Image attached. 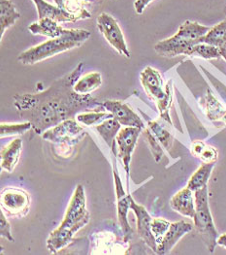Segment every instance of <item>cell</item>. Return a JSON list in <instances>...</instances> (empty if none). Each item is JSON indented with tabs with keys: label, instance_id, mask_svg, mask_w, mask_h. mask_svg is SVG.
I'll return each instance as SVG.
<instances>
[{
	"label": "cell",
	"instance_id": "cell-22",
	"mask_svg": "<svg viewBox=\"0 0 226 255\" xmlns=\"http://www.w3.org/2000/svg\"><path fill=\"white\" fill-rule=\"evenodd\" d=\"M191 154L203 163H216L219 152L214 146L206 145L202 141H194L190 145Z\"/></svg>",
	"mask_w": 226,
	"mask_h": 255
},
{
	"label": "cell",
	"instance_id": "cell-37",
	"mask_svg": "<svg viewBox=\"0 0 226 255\" xmlns=\"http://www.w3.org/2000/svg\"><path fill=\"white\" fill-rule=\"evenodd\" d=\"M224 123H225V124H226V120H225V122H224Z\"/></svg>",
	"mask_w": 226,
	"mask_h": 255
},
{
	"label": "cell",
	"instance_id": "cell-26",
	"mask_svg": "<svg viewBox=\"0 0 226 255\" xmlns=\"http://www.w3.org/2000/svg\"><path fill=\"white\" fill-rule=\"evenodd\" d=\"M200 43H206L217 48L226 43V19L210 28L207 34L200 39Z\"/></svg>",
	"mask_w": 226,
	"mask_h": 255
},
{
	"label": "cell",
	"instance_id": "cell-33",
	"mask_svg": "<svg viewBox=\"0 0 226 255\" xmlns=\"http://www.w3.org/2000/svg\"><path fill=\"white\" fill-rule=\"evenodd\" d=\"M145 135H146L148 144H149V146L151 148V153H152L155 161L159 162L161 160L162 156H163L162 146L160 145V143L156 140V138L153 136V134L148 128H146V130H145Z\"/></svg>",
	"mask_w": 226,
	"mask_h": 255
},
{
	"label": "cell",
	"instance_id": "cell-23",
	"mask_svg": "<svg viewBox=\"0 0 226 255\" xmlns=\"http://www.w3.org/2000/svg\"><path fill=\"white\" fill-rule=\"evenodd\" d=\"M205 112L208 119L212 122H225L226 108L214 96L212 91L208 90L205 97Z\"/></svg>",
	"mask_w": 226,
	"mask_h": 255
},
{
	"label": "cell",
	"instance_id": "cell-21",
	"mask_svg": "<svg viewBox=\"0 0 226 255\" xmlns=\"http://www.w3.org/2000/svg\"><path fill=\"white\" fill-rule=\"evenodd\" d=\"M102 85V77L99 72H91L79 78L72 90L80 95H89L91 92L97 90Z\"/></svg>",
	"mask_w": 226,
	"mask_h": 255
},
{
	"label": "cell",
	"instance_id": "cell-31",
	"mask_svg": "<svg viewBox=\"0 0 226 255\" xmlns=\"http://www.w3.org/2000/svg\"><path fill=\"white\" fill-rule=\"evenodd\" d=\"M165 91L166 93L164 95V97L159 100L158 102H156V106L159 112L160 118L167 122L170 125H172V121L170 118V108L172 106V101H173V83L172 81H169L166 86H165Z\"/></svg>",
	"mask_w": 226,
	"mask_h": 255
},
{
	"label": "cell",
	"instance_id": "cell-36",
	"mask_svg": "<svg viewBox=\"0 0 226 255\" xmlns=\"http://www.w3.org/2000/svg\"><path fill=\"white\" fill-rule=\"evenodd\" d=\"M217 244H218L219 246H221V247L226 249V233L222 234V235L219 236L218 240H217Z\"/></svg>",
	"mask_w": 226,
	"mask_h": 255
},
{
	"label": "cell",
	"instance_id": "cell-19",
	"mask_svg": "<svg viewBox=\"0 0 226 255\" xmlns=\"http://www.w3.org/2000/svg\"><path fill=\"white\" fill-rule=\"evenodd\" d=\"M29 31L34 35H42L50 39L61 36L65 29H63L58 22L50 18H39L29 26Z\"/></svg>",
	"mask_w": 226,
	"mask_h": 255
},
{
	"label": "cell",
	"instance_id": "cell-17",
	"mask_svg": "<svg viewBox=\"0 0 226 255\" xmlns=\"http://www.w3.org/2000/svg\"><path fill=\"white\" fill-rule=\"evenodd\" d=\"M22 151V141L15 139L1 150V168L8 173H13L19 163Z\"/></svg>",
	"mask_w": 226,
	"mask_h": 255
},
{
	"label": "cell",
	"instance_id": "cell-16",
	"mask_svg": "<svg viewBox=\"0 0 226 255\" xmlns=\"http://www.w3.org/2000/svg\"><path fill=\"white\" fill-rule=\"evenodd\" d=\"M95 130L98 135L102 138L105 144L109 146L113 155L116 154L115 146H116V136L121 129V124L114 118L108 119L102 124L95 127Z\"/></svg>",
	"mask_w": 226,
	"mask_h": 255
},
{
	"label": "cell",
	"instance_id": "cell-9",
	"mask_svg": "<svg viewBox=\"0 0 226 255\" xmlns=\"http://www.w3.org/2000/svg\"><path fill=\"white\" fill-rule=\"evenodd\" d=\"M113 175L115 193H116V204H117V219L119 222V226L123 233V237L125 242H128L133 235V230L128 222V212L131 206L132 196L129 193H126L123 189L122 182L118 175L117 166L115 158L113 160Z\"/></svg>",
	"mask_w": 226,
	"mask_h": 255
},
{
	"label": "cell",
	"instance_id": "cell-27",
	"mask_svg": "<svg viewBox=\"0 0 226 255\" xmlns=\"http://www.w3.org/2000/svg\"><path fill=\"white\" fill-rule=\"evenodd\" d=\"M55 2L58 8L74 16L78 20L92 17V15L84 8L81 0H55Z\"/></svg>",
	"mask_w": 226,
	"mask_h": 255
},
{
	"label": "cell",
	"instance_id": "cell-25",
	"mask_svg": "<svg viewBox=\"0 0 226 255\" xmlns=\"http://www.w3.org/2000/svg\"><path fill=\"white\" fill-rule=\"evenodd\" d=\"M215 167V163H203L190 177L187 187L193 192L207 185L210 180L212 171Z\"/></svg>",
	"mask_w": 226,
	"mask_h": 255
},
{
	"label": "cell",
	"instance_id": "cell-8",
	"mask_svg": "<svg viewBox=\"0 0 226 255\" xmlns=\"http://www.w3.org/2000/svg\"><path fill=\"white\" fill-rule=\"evenodd\" d=\"M97 27L99 32L118 54L126 58H130L131 54L128 50L125 38L117 21L106 13H102L97 19Z\"/></svg>",
	"mask_w": 226,
	"mask_h": 255
},
{
	"label": "cell",
	"instance_id": "cell-11",
	"mask_svg": "<svg viewBox=\"0 0 226 255\" xmlns=\"http://www.w3.org/2000/svg\"><path fill=\"white\" fill-rule=\"evenodd\" d=\"M104 109L113 114V118L117 120L121 126L146 129V126L139 115L131 107L120 100H104L102 103Z\"/></svg>",
	"mask_w": 226,
	"mask_h": 255
},
{
	"label": "cell",
	"instance_id": "cell-14",
	"mask_svg": "<svg viewBox=\"0 0 226 255\" xmlns=\"http://www.w3.org/2000/svg\"><path fill=\"white\" fill-rule=\"evenodd\" d=\"M191 230L192 225L185 220L172 222L168 231L157 245L156 254L161 255L169 254L172 249L177 245V243Z\"/></svg>",
	"mask_w": 226,
	"mask_h": 255
},
{
	"label": "cell",
	"instance_id": "cell-28",
	"mask_svg": "<svg viewBox=\"0 0 226 255\" xmlns=\"http://www.w3.org/2000/svg\"><path fill=\"white\" fill-rule=\"evenodd\" d=\"M147 128L153 134V136L160 143L162 147L169 151L174 143V138L171 135V133L163 128L157 121H150Z\"/></svg>",
	"mask_w": 226,
	"mask_h": 255
},
{
	"label": "cell",
	"instance_id": "cell-2",
	"mask_svg": "<svg viewBox=\"0 0 226 255\" xmlns=\"http://www.w3.org/2000/svg\"><path fill=\"white\" fill-rule=\"evenodd\" d=\"M91 220L87 209V198L84 186L79 184L69 201L61 223L47 239V249L51 254H57L67 247L76 233L85 227Z\"/></svg>",
	"mask_w": 226,
	"mask_h": 255
},
{
	"label": "cell",
	"instance_id": "cell-35",
	"mask_svg": "<svg viewBox=\"0 0 226 255\" xmlns=\"http://www.w3.org/2000/svg\"><path fill=\"white\" fill-rule=\"evenodd\" d=\"M153 0H136V2L134 3V8L135 11L138 15H142L145 11V9L147 8V6L152 2Z\"/></svg>",
	"mask_w": 226,
	"mask_h": 255
},
{
	"label": "cell",
	"instance_id": "cell-4",
	"mask_svg": "<svg viewBox=\"0 0 226 255\" xmlns=\"http://www.w3.org/2000/svg\"><path fill=\"white\" fill-rule=\"evenodd\" d=\"M210 27L196 21H185L174 36L159 41L154 46V51L164 57H175L178 55H189L190 50L200 39L207 34Z\"/></svg>",
	"mask_w": 226,
	"mask_h": 255
},
{
	"label": "cell",
	"instance_id": "cell-10",
	"mask_svg": "<svg viewBox=\"0 0 226 255\" xmlns=\"http://www.w3.org/2000/svg\"><path fill=\"white\" fill-rule=\"evenodd\" d=\"M141 128L125 127L121 128L116 136L117 154L123 164V168L126 174L127 187H129V175H130V163L132 154L135 150L140 134L142 133Z\"/></svg>",
	"mask_w": 226,
	"mask_h": 255
},
{
	"label": "cell",
	"instance_id": "cell-6",
	"mask_svg": "<svg viewBox=\"0 0 226 255\" xmlns=\"http://www.w3.org/2000/svg\"><path fill=\"white\" fill-rule=\"evenodd\" d=\"M86 136L84 127L72 118L60 122L56 126L47 129L42 138L63 149H71Z\"/></svg>",
	"mask_w": 226,
	"mask_h": 255
},
{
	"label": "cell",
	"instance_id": "cell-7",
	"mask_svg": "<svg viewBox=\"0 0 226 255\" xmlns=\"http://www.w3.org/2000/svg\"><path fill=\"white\" fill-rule=\"evenodd\" d=\"M0 205L1 210L7 217L21 219L29 213L31 197L24 189L8 187L1 192Z\"/></svg>",
	"mask_w": 226,
	"mask_h": 255
},
{
	"label": "cell",
	"instance_id": "cell-12",
	"mask_svg": "<svg viewBox=\"0 0 226 255\" xmlns=\"http://www.w3.org/2000/svg\"><path fill=\"white\" fill-rule=\"evenodd\" d=\"M130 209L136 216V223H137V231L140 238L143 242L156 254L157 253V243L151 231V220L152 218L148 213L147 209L136 203L134 199H131Z\"/></svg>",
	"mask_w": 226,
	"mask_h": 255
},
{
	"label": "cell",
	"instance_id": "cell-30",
	"mask_svg": "<svg viewBox=\"0 0 226 255\" xmlns=\"http://www.w3.org/2000/svg\"><path fill=\"white\" fill-rule=\"evenodd\" d=\"M32 128V124L30 122H24L19 124L14 123H1L0 125V137L8 138L13 136H19L25 134Z\"/></svg>",
	"mask_w": 226,
	"mask_h": 255
},
{
	"label": "cell",
	"instance_id": "cell-20",
	"mask_svg": "<svg viewBox=\"0 0 226 255\" xmlns=\"http://www.w3.org/2000/svg\"><path fill=\"white\" fill-rule=\"evenodd\" d=\"M19 18L20 14L11 0H0V39L7 29L15 25Z\"/></svg>",
	"mask_w": 226,
	"mask_h": 255
},
{
	"label": "cell",
	"instance_id": "cell-15",
	"mask_svg": "<svg viewBox=\"0 0 226 255\" xmlns=\"http://www.w3.org/2000/svg\"><path fill=\"white\" fill-rule=\"evenodd\" d=\"M170 206L175 212L183 217L193 219L195 215L194 192L186 186L171 198Z\"/></svg>",
	"mask_w": 226,
	"mask_h": 255
},
{
	"label": "cell",
	"instance_id": "cell-13",
	"mask_svg": "<svg viewBox=\"0 0 226 255\" xmlns=\"http://www.w3.org/2000/svg\"><path fill=\"white\" fill-rule=\"evenodd\" d=\"M140 80L148 96L155 103L164 97L166 91L165 87L163 88L162 76L158 70L151 66L146 67L140 74Z\"/></svg>",
	"mask_w": 226,
	"mask_h": 255
},
{
	"label": "cell",
	"instance_id": "cell-1",
	"mask_svg": "<svg viewBox=\"0 0 226 255\" xmlns=\"http://www.w3.org/2000/svg\"><path fill=\"white\" fill-rule=\"evenodd\" d=\"M53 87L44 93L37 95H17L15 105L21 116L26 117L32 124V128L37 134H43L47 129L56 126L62 121L76 117L80 109L95 108L102 106L91 98L90 95H80L68 89L64 94H60L65 85ZM103 107V106H102Z\"/></svg>",
	"mask_w": 226,
	"mask_h": 255
},
{
	"label": "cell",
	"instance_id": "cell-34",
	"mask_svg": "<svg viewBox=\"0 0 226 255\" xmlns=\"http://www.w3.org/2000/svg\"><path fill=\"white\" fill-rule=\"evenodd\" d=\"M0 236L7 239L10 242H15V238L12 234L11 224L7 219V216L4 214L2 210L0 213Z\"/></svg>",
	"mask_w": 226,
	"mask_h": 255
},
{
	"label": "cell",
	"instance_id": "cell-18",
	"mask_svg": "<svg viewBox=\"0 0 226 255\" xmlns=\"http://www.w3.org/2000/svg\"><path fill=\"white\" fill-rule=\"evenodd\" d=\"M37 8L38 19L50 18L57 22H75L78 21L74 16L64 12L57 6H54L45 0H32Z\"/></svg>",
	"mask_w": 226,
	"mask_h": 255
},
{
	"label": "cell",
	"instance_id": "cell-29",
	"mask_svg": "<svg viewBox=\"0 0 226 255\" xmlns=\"http://www.w3.org/2000/svg\"><path fill=\"white\" fill-rule=\"evenodd\" d=\"M188 56L210 60V59H218L222 57V55L219 48L206 43H199L192 47Z\"/></svg>",
	"mask_w": 226,
	"mask_h": 255
},
{
	"label": "cell",
	"instance_id": "cell-32",
	"mask_svg": "<svg viewBox=\"0 0 226 255\" xmlns=\"http://www.w3.org/2000/svg\"><path fill=\"white\" fill-rule=\"evenodd\" d=\"M170 225H171V222L166 219L156 218L151 220V231L156 240L157 245L160 243L162 238L164 237V235L168 231Z\"/></svg>",
	"mask_w": 226,
	"mask_h": 255
},
{
	"label": "cell",
	"instance_id": "cell-24",
	"mask_svg": "<svg viewBox=\"0 0 226 255\" xmlns=\"http://www.w3.org/2000/svg\"><path fill=\"white\" fill-rule=\"evenodd\" d=\"M76 120L83 127L95 128L96 126L102 124L104 121L113 118V114L108 111L94 110L91 112H81L76 115Z\"/></svg>",
	"mask_w": 226,
	"mask_h": 255
},
{
	"label": "cell",
	"instance_id": "cell-5",
	"mask_svg": "<svg viewBox=\"0 0 226 255\" xmlns=\"http://www.w3.org/2000/svg\"><path fill=\"white\" fill-rule=\"evenodd\" d=\"M195 198V215L193 218L194 227L203 243L205 244L208 251L213 253L219 238L218 231L216 229L213 217L209 207V193L208 186H204L194 192Z\"/></svg>",
	"mask_w": 226,
	"mask_h": 255
},
{
	"label": "cell",
	"instance_id": "cell-3",
	"mask_svg": "<svg viewBox=\"0 0 226 255\" xmlns=\"http://www.w3.org/2000/svg\"><path fill=\"white\" fill-rule=\"evenodd\" d=\"M90 37L91 32L85 29H65L61 36L52 38L24 51L19 55L18 60L24 65H33L58 54L81 47Z\"/></svg>",
	"mask_w": 226,
	"mask_h": 255
}]
</instances>
